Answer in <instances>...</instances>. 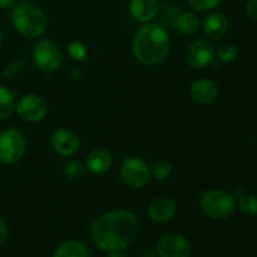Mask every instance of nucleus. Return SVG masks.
<instances>
[{
	"label": "nucleus",
	"mask_w": 257,
	"mask_h": 257,
	"mask_svg": "<svg viewBox=\"0 0 257 257\" xmlns=\"http://www.w3.org/2000/svg\"><path fill=\"white\" fill-rule=\"evenodd\" d=\"M171 39L163 27L146 23L137 30L133 40L136 59L145 65H157L170 54Z\"/></svg>",
	"instance_id": "nucleus-2"
},
{
	"label": "nucleus",
	"mask_w": 257,
	"mask_h": 257,
	"mask_svg": "<svg viewBox=\"0 0 257 257\" xmlns=\"http://www.w3.org/2000/svg\"><path fill=\"white\" fill-rule=\"evenodd\" d=\"M245 12L248 18L257 20V0H247L245 4Z\"/></svg>",
	"instance_id": "nucleus-26"
},
{
	"label": "nucleus",
	"mask_w": 257,
	"mask_h": 257,
	"mask_svg": "<svg viewBox=\"0 0 257 257\" xmlns=\"http://www.w3.org/2000/svg\"><path fill=\"white\" fill-rule=\"evenodd\" d=\"M18 115L25 122H40L48 113V104L42 97L37 94H27L18 102Z\"/></svg>",
	"instance_id": "nucleus-8"
},
{
	"label": "nucleus",
	"mask_w": 257,
	"mask_h": 257,
	"mask_svg": "<svg viewBox=\"0 0 257 257\" xmlns=\"http://www.w3.org/2000/svg\"><path fill=\"white\" fill-rule=\"evenodd\" d=\"M151 175L160 181H165L172 175V163L168 162L167 160H157L151 165L150 167Z\"/></svg>",
	"instance_id": "nucleus-21"
},
{
	"label": "nucleus",
	"mask_w": 257,
	"mask_h": 257,
	"mask_svg": "<svg viewBox=\"0 0 257 257\" xmlns=\"http://www.w3.org/2000/svg\"><path fill=\"white\" fill-rule=\"evenodd\" d=\"M221 0H188V4L193 10L200 13L213 12L220 5Z\"/></svg>",
	"instance_id": "nucleus-23"
},
{
	"label": "nucleus",
	"mask_w": 257,
	"mask_h": 257,
	"mask_svg": "<svg viewBox=\"0 0 257 257\" xmlns=\"http://www.w3.org/2000/svg\"><path fill=\"white\" fill-rule=\"evenodd\" d=\"M158 0H131L130 12L137 22L150 23L158 14Z\"/></svg>",
	"instance_id": "nucleus-15"
},
{
	"label": "nucleus",
	"mask_w": 257,
	"mask_h": 257,
	"mask_svg": "<svg viewBox=\"0 0 257 257\" xmlns=\"http://www.w3.org/2000/svg\"><path fill=\"white\" fill-rule=\"evenodd\" d=\"M177 211L176 202L170 197H157L151 202L148 215L155 222H167L172 220Z\"/></svg>",
	"instance_id": "nucleus-13"
},
{
	"label": "nucleus",
	"mask_w": 257,
	"mask_h": 257,
	"mask_svg": "<svg viewBox=\"0 0 257 257\" xmlns=\"http://www.w3.org/2000/svg\"><path fill=\"white\" fill-rule=\"evenodd\" d=\"M54 257H89V251L80 241L70 240L62 243L55 250Z\"/></svg>",
	"instance_id": "nucleus-17"
},
{
	"label": "nucleus",
	"mask_w": 257,
	"mask_h": 257,
	"mask_svg": "<svg viewBox=\"0 0 257 257\" xmlns=\"http://www.w3.org/2000/svg\"><path fill=\"white\" fill-rule=\"evenodd\" d=\"M108 257H125V256L123 255L120 251H113V252H110V255Z\"/></svg>",
	"instance_id": "nucleus-29"
},
{
	"label": "nucleus",
	"mask_w": 257,
	"mask_h": 257,
	"mask_svg": "<svg viewBox=\"0 0 257 257\" xmlns=\"http://www.w3.org/2000/svg\"><path fill=\"white\" fill-rule=\"evenodd\" d=\"M15 4H17V0H0V9H13Z\"/></svg>",
	"instance_id": "nucleus-28"
},
{
	"label": "nucleus",
	"mask_w": 257,
	"mask_h": 257,
	"mask_svg": "<svg viewBox=\"0 0 257 257\" xmlns=\"http://www.w3.org/2000/svg\"><path fill=\"white\" fill-rule=\"evenodd\" d=\"M228 30V19L223 13L212 12L203 20V32L208 39H221Z\"/></svg>",
	"instance_id": "nucleus-14"
},
{
	"label": "nucleus",
	"mask_w": 257,
	"mask_h": 257,
	"mask_svg": "<svg viewBox=\"0 0 257 257\" xmlns=\"http://www.w3.org/2000/svg\"><path fill=\"white\" fill-rule=\"evenodd\" d=\"M85 171H87L85 165H83L82 162H78V161H72L65 166L64 175L70 180H79L84 176Z\"/></svg>",
	"instance_id": "nucleus-22"
},
{
	"label": "nucleus",
	"mask_w": 257,
	"mask_h": 257,
	"mask_svg": "<svg viewBox=\"0 0 257 257\" xmlns=\"http://www.w3.org/2000/svg\"><path fill=\"white\" fill-rule=\"evenodd\" d=\"M218 85L208 78H201L195 80L191 85V97L198 104H210L218 97Z\"/></svg>",
	"instance_id": "nucleus-12"
},
{
	"label": "nucleus",
	"mask_w": 257,
	"mask_h": 257,
	"mask_svg": "<svg viewBox=\"0 0 257 257\" xmlns=\"http://www.w3.org/2000/svg\"><path fill=\"white\" fill-rule=\"evenodd\" d=\"M156 250L160 257H190V242L181 235L163 236L157 242Z\"/></svg>",
	"instance_id": "nucleus-10"
},
{
	"label": "nucleus",
	"mask_w": 257,
	"mask_h": 257,
	"mask_svg": "<svg viewBox=\"0 0 257 257\" xmlns=\"http://www.w3.org/2000/svg\"><path fill=\"white\" fill-rule=\"evenodd\" d=\"M119 173L124 185L135 190L145 187L151 180V171L148 165L142 158L136 156H131L123 161Z\"/></svg>",
	"instance_id": "nucleus-6"
},
{
	"label": "nucleus",
	"mask_w": 257,
	"mask_h": 257,
	"mask_svg": "<svg viewBox=\"0 0 257 257\" xmlns=\"http://www.w3.org/2000/svg\"><path fill=\"white\" fill-rule=\"evenodd\" d=\"M12 22L15 29L25 38H39L47 29V17L44 12L32 2H20L14 5Z\"/></svg>",
	"instance_id": "nucleus-3"
},
{
	"label": "nucleus",
	"mask_w": 257,
	"mask_h": 257,
	"mask_svg": "<svg viewBox=\"0 0 257 257\" xmlns=\"http://www.w3.org/2000/svg\"><path fill=\"white\" fill-rule=\"evenodd\" d=\"M2 43H3V33L2 30H0V45H2Z\"/></svg>",
	"instance_id": "nucleus-31"
},
{
	"label": "nucleus",
	"mask_w": 257,
	"mask_h": 257,
	"mask_svg": "<svg viewBox=\"0 0 257 257\" xmlns=\"http://www.w3.org/2000/svg\"><path fill=\"white\" fill-rule=\"evenodd\" d=\"M68 53H69L70 58L78 62H83L85 60L88 55V50L85 45L80 42H72L68 45Z\"/></svg>",
	"instance_id": "nucleus-25"
},
{
	"label": "nucleus",
	"mask_w": 257,
	"mask_h": 257,
	"mask_svg": "<svg viewBox=\"0 0 257 257\" xmlns=\"http://www.w3.org/2000/svg\"><path fill=\"white\" fill-rule=\"evenodd\" d=\"M7 236H8V225L4 221V218L0 217V243L4 242Z\"/></svg>",
	"instance_id": "nucleus-27"
},
{
	"label": "nucleus",
	"mask_w": 257,
	"mask_h": 257,
	"mask_svg": "<svg viewBox=\"0 0 257 257\" xmlns=\"http://www.w3.org/2000/svg\"><path fill=\"white\" fill-rule=\"evenodd\" d=\"M25 151L27 141L19 131L9 128L0 133V162L14 165L22 160Z\"/></svg>",
	"instance_id": "nucleus-5"
},
{
	"label": "nucleus",
	"mask_w": 257,
	"mask_h": 257,
	"mask_svg": "<svg viewBox=\"0 0 257 257\" xmlns=\"http://www.w3.org/2000/svg\"><path fill=\"white\" fill-rule=\"evenodd\" d=\"M200 206L207 217L216 221L227 220L235 210L236 197L225 190L212 188L201 196Z\"/></svg>",
	"instance_id": "nucleus-4"
},
{
	"label": "nucleus",
	"mask_w": 257,
	"mask_h": 257,
	"mask_svg": "<svg viewBox=\"0 0 257 257\" xmlns=\"http://www.w3.org/2000/svg\"><path fill=\"white\" fill-rule=\"evenodd\" d=\"M138 220L132 212L115 210L95 218L90 227L93 242L103 251H123L137 237Z\"/></svg>",
	"instance_id": "nucleus-1"
},
{
	"label": "nucleus",
	"mask_w": 257,
	"mask_h": 257,
	"mask_svg": "<svg viewBox=\"0 0 257 257\" xmlns=\"http://www.w3.org/2000/svg\"><path fill=\"white\" fill-rule=\"evenodd\" d=\"M33 58L43 72H54L59 69L63 63V53L54 42L49 39H40L35 43L33 49Z\"/></svg>",
	"instance_id": "nucleus-7"
},
{
	"label": "nucleus",
	"mask_w": 257,
	"mask_h": 257,
	"mask_svg": "<svg viewBox=\"0 0 257 257\" xmlns=\"http://www.w3.org/2000/svg\"><path fill=\"white\" fill-rule=\"evenodd\" d=\"M14 108L15 102L13 93L8 88L0 85V120L9 117Z\"/></svg>",
	"instance_id": "nucleus-20"
},
{
	"label": "nucleus",
	"mask_w": 257,
	"mask_h": 257,
	"mask_svg": "<svg viewBox=\"0 0 257 257\" xmlns=\"http://www.w3.org/2000/svg\"><path fill=\"white\" fill-rule=\"evenodd\" d=\"M235 197L241 212L247 216L257 215V195L241 192L240 195H235Z\"/></svg>",
	"instance_id": "nucleus-19"
},
{
	"label": "nucleus",
	"mask_w": 257,
	"mask_h": 257,
	"mask_svg": "<svg viewBox=\"0 0 257 257\" xmlns=\"http://www.w3.org/2000/svg\"><path fill=\"white\" fill-rule=\"evenodd\" d=\"M84 165L89 172L100 175L107 172L112 166V155L104 148H94L87 156Z\"/></svg>",
	"instance_id": "nucleus-16"
},
{
	"label": "nucleus",
	"mask_w": 257,
	"mask_h": 257,
	"mask_svg": "<svg viewBox=\"0 0 257 257\" xmlns=\"http://www.w3.org/2000/svg\"><path fill=\"white\" fill-rule=\"evenodd\" d=\"M216 50L215 45L207 39L196 40L187 50V63L193 69H202L212 64Z\"/></svg>",
	"instance_id": "nucleus-9"
},
{
	"label": "nucleus",
	"mask_w": 257,
	"mask_h": 257,
	"mask_svg": "<svg viewBox=\"0 0 257 257\" xmlns=\"http://www.w3.org/2000/svg\"><path fill=\"white\" fill-rule=\"evenodd\" d=\"M176 25H177V29L182 34L193 35L200 29V19H198L195 13L186 12L178 15L177 20H176Z\"/></svg>",
	"instance_id": "nucleus-18"
},
{
	"label": "nucleus",
	"mask_w": 257,
	"mask_h": 257,
	"mask_svg": "<svg viewBox=\"0 0 257 257\" xmlns=\"http://www.w3.org/2000/svg\"><path fill=\"white\" fill-rule=\"evenodd\" d=\"M52 146L57 153L64 157H72L80 148L79 137L68 128H58L52 135Z\"/></svg>",
	"instance_id": "nucleus-11"
},
{
	"label": "nucleus",
	"mask_w": 257,
	"mask_h": 257,
	"mask_svg": "<svg viewBox=\"0 0 257 257\" xmlns=\"http://www.w3.org/2000/svg\"><path fill=\"white\" fill-rule=\"evenodd\" d=\"M143 257H156V255L152 252V251H147V252H145Z\"/></svg>",
	"instance_id": "nucleus-30"
},
{
	"label": "nucleus",
	"mask_w": 257,
	"mask_h": 257,
	"mask_svg": "<svg viewBox=\"0 0 257 257\" xmlns=\"http://www.w3.org/2000/svg\"><path fill=\"white\" fill-rule=\"evenodd\" d=\"M237 57V49L233 44H223L217 50V59L222 63H231Z\"/></svg>",
	"instance_id": "nucleus-24"
}]
</instances>
